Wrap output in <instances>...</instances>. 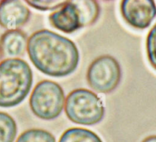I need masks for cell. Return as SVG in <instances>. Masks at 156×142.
<instances>
[{
	"mask_svg": "<svg viewBox=\"0 0 156 142\" xmlns=\"http://www.w3.org/2000/svg\"><path fill=\"white\" fill-rule=\"evenodd\" d=\"M2 57V53H1V51H0V60H1Z\"/></svg>",
	"mask_w": 156,
	"mask_h": 142,
	"instance_id": "obj_17",
	"label": "cell"
},
{
	"mask_svg": "<svg viewBox=\"0 0 156 142\" xmlns=\"http://www.w3.org/2000/svg\"><path fill=\"white\" fill-rule=\"evenodd\" d=\"M16 142H56V138L44 129H31L21 133Z\"/></svg>",
	"mask_w": 156,
	"mask_h": 142,
	"instance_id": "obj_13",
	"label": "cell"
},
{
	"mask_svg": "<svg viewBox=\"0 0 156 142\" xmlns=\"http://www.w3.org/2000/svg\"><path fill=\"white\" fill-rule=\"evenodd\" d=\"M142 142H156V135H150L146 137Z\"/></svg>",
	"mask_w": 156,
	"mask_h": 142,
	"instance_id": "obj_16",
	"label": "cell"
},
{
	"mask_svg": "<svg viewBox=\"0 0 156 142\" xmlns=\"http://www.w3.org/2000/svg\"><path fill=\"white\" fill-rule=\"evenodd\" d=\"M49 21L53 27L66 33H73L85 27L76 1H66L62 7L49 15Z\"/></svg>",
	"mask_w": 156,
	"mask_h": 142,
	"instance_id": "obj_7",
	"label": "cell"
},
{
	"mask_svg": "<svg viewBox=\"0 0 156 142\" xmlns=\"http://www.w3.org/2000/svg\"><path fill=\"white\" fill-rule=\"evenodd\" d=\"M59 142H103L92 131L83 128H71L61 135Z\"/></svg>",
	"mask_w": 156,
	"mask_h": 142,
	"instance_id": "obj_10",
	"label": "cell"
},
{
	"mask_svg": "<svg viewBox=\"0 0 156 142\" xmlns=\"http://www.w3.org/2000/svg\"><path fill=\"white\" fill-rule=\"evenodd\" d=\"M146 47L148 59L156 70V23L148 33Z\"/></svg>",
	"mask_w": 156,
	"mask_h": 142,
	"instance_id": "obj_14",
	"label": "cell"
},
{
	"mask_svg": "<svg viewBox=\"0 0 156 142\" xmlns=\"http://www.w3.org/2000/svg\"><path fill=\"white\" fill-rule=\"evenodd\" d=\"M66 1H58V0H41V1H26V3L29 5L40 11H53L62 7L65 4Z\"/></svg>",
	"mask_w": 156,
	"mask_h": 142,
	"instance_id": "obj_15",
	"label": "cell"
},
{
	"mask_svg": "<svg viewBox=\"0 0 156 142\" xmlns=\"http://www.w3.org/2000/svg\"><path fill=\"white\" fill-rule=\"evenodd\" d=\"M33 84V72L27 62L18 58L0 62V107L9 108L21 103Z\"/></svg>",
	"mask_w": 156,
	"mask_h": 142,
	"instance_id": "obj_2",
	"label": "cell"
},
{
	"mask_svg": "<svg viewBox=\"0 0 156 142\" xmlns=\"http://www.w3.org/2000/svg\"><path fill=\"white\" fill-rule=\"evenodd\" d=\"M120 12L133 27L146 29L156 17V5L152 0H124L120 4Z\"/></svg>",
	"mask_w": 156,
	"mask_h": 142,
	"instance_id": "obj_6",
	"label": "cell"
},
{
	"mask_svg": "<svg viewBox=\"0 0 156 142\" xmlns=\"http://www.w3.org/2000/svg\"><path fill=\"white\" fill-rule=\"evenodd\" d=\"M27 36L21 30H8L0 37V51L4 56H24L27 50Z\"/></svg>",
	"mask_w": 156,
	"mask_h": 142,
	"instance_id": "obj_9",
	"label": "cell"
},
{
	"mask_svg": "<svg viewBox=\"0 0 156 142\" xmlns=\"http://www.w3.org/2000/svg\"><path fill=\"white\" fill-rule=\"evenodd\" d=\"M27 51L30 61L44 74L64 77L77 68L79 53L74 42L51 30H37L27 40Z\"/></svg>",
	"mask_w": 156,
	"mask_h": 142,
	"instance_id": "obj_1",
	"label": "cell"
},
{
	"mask_svg": "<svg viewBox=\"0 0 156 142\" xmlns=\"http://www.w3.org/2000/svg\"><path fill=\"white\" fill-rule=\"evenodd\" d=\"M65 113L73 123L83 126L98 124L105 116V106L100 97L90 90L75 89L66 99Z\"/></svg>",
	"mask_w": 156,
	"mask_h": 142,
	"instance_id": "obj_3",
	"label": "cell"
},
{
	"mask_svg": "<svg viewBox=\"0 0 156 142\" xmlns=\"http://www.w3.org/2000/svg\"><path fill=\"white\" fill-rule=\"evenodd\" d=\"M18 128L15 119L4 112H0V142H14Z\"/></svg>",
	"mask_w": 156,
	"mask_h": 142,
	"instance_id": "obj_11",
	"label": "cell"
},
{
	"mask_svg": "<svg viewBox=\"0 0 156 142\" xmlns=\"http://www.w3.org/2000/svg\"><path fill=\"white\" fill-rule=\"evenodd\" d=\"M33 113L44 120L57 118L65 104V94L60 85L50 80L38 82L34 88L29 100Z\"/></svg>",
	"mask_w": 156,
	"mask_h": 142,
	"instance_id": "obj_4",
	"label": "cell"
},
{
	"mask_svg": "<svg viewBox=\"0 0 156 142\" xmlns=\"http://www.w3.org/2000/svg\"><path fill=\"white\" fill-rule=\"evenodd\" d=\"M30 12L21 1L0 2V25L9 30H16L29 21Z\"/></svg>",
	"mask_w": 156,
	"mask_h": 142,
	"instance_id": "obj_8",
	"label": "cell"
},
{
	"mask_svg": "<svg viewBox=\"0 0 156 142\" xmlns=\"http://www.w3.org/2000/svg\"><path fill=\"white\" fill-rule=\"evenodd\" d=\"M122 71L117 59L105 55L94 59L86 74L88 85L96 92L108 94L117 88L121 80Z\"/></svg>",
	"mask_w": 156,
	"mask_h": 142,
	"instance_id": "obj_5",
	"label": "cell"
},
{
	"mask_svg": "<svg viewBox=\"0 0 156 142\" xmlns=\"http://www.w3.org/2000/svg\"><path fill=\"white\" fill-rule=\"evenodd\" d=\"M78 7L80 9L83 18L84 25H91L98 18L100 14V6L96 1H76Z\"/></svg>",
	"mask_w": 156,
	"mask_h": 142,
	"instance_id": "obj_12",
	"label": "cell"
}]
</instances>
